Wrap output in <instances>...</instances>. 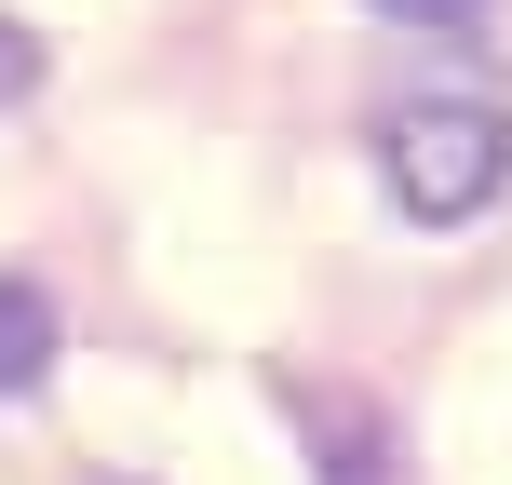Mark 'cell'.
Masks as SVG:
<instances>
[{
  "label": "cell",
  "mask_w": 512,
  "mask_h": 485,
  "mask_svg": "<svg viewBox=\"0 0 512 485\" xmlns=\"http://www.w3.org/2000/svg\"><path fill=\"white\" fill-rule=\"evenodd\" d=\"M378 162H391V203H405V216L459 230V216L499 203V176H512V122H499L486 95H418V108H391Z\"/></svg>",
  "instance_id": "6da1fadb"
},
{
  "label": "cell",
  "mask_w": 512,
  "mask_h": 485,
  "mask_svg": "<svg viewBox=\"0 0 512 485\" xmlns=\"http://www.w3.org/2000/svg\"><path fill=\"white\" fill-rule=\"evenodd\" d=\"M41 364H54V310H41V283H0V405H14V391H41Z\"/></svg>",
  "instance_id": "7a4b0ae2"
},
{
  "label": "cell",
  "mask_w": 512,
  "mask_h": 485,
  "mask_svg": "<svg viewBox=\"0 0 512 485\" xmlns=\"http://www.w3.org/2000/svg\"><path fill=\"white\" fill-rule=\"evenodd\" d=\"M378 14H391V27H472L486 0H378Z\"/></svg>",
  "instance_id": "277c9868"
},
{
  "label": "cell",
  "mask_w": 512,
  "mask_h": 485,
  "mask_svg": "<svg viewBox=\"0 0 512 485\" xmlns=\"http://www.w3.org/2000/svg\"><path fill=\"white\" fill-rule=\"evenodd\" d=\"M27 81H41V41H27V27H14V14H0V108H14V95H27Z\"/></svg>",
  "instance_id": "3957f363"
}]
</instances>
